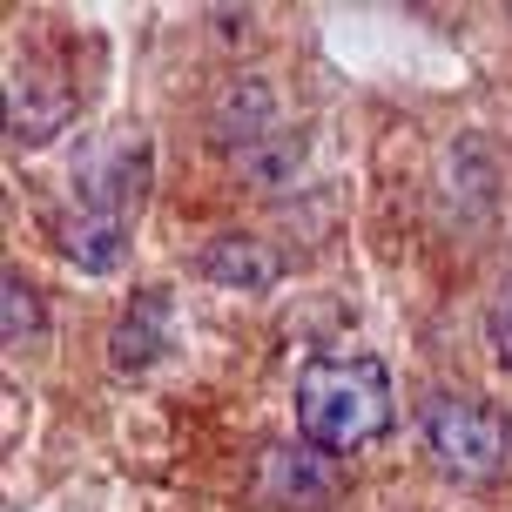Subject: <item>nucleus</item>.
I'll return each instance as SVG.
<instances>
[{
    "label": "nucleus",
    "mask_w": 512,
    "mask_h": 512,
    "mask_svg": "<svg viewBox=\"0 0 512 512\" xmlns=\"http://www.w3.org/2000/svg\"><path fill=\"white\" fill-rule=\"evenodd\" d=\"M297 432L324 459H351L391 432V371L364 351H324L297 371Z\"/></svg>",
    "instance_id": "f257e3e1"
},
{
    "label": "nucleus",
    "mask_w": 512,
    "mask_h": 512,
    "mask_svg": "<svg viewBox=\"0 0 512 512\" xmlns=\"http://www.w3.org/2000/svg\"><path fill=\"white\" fill-rule=\"evenodd\" d=\"M149 196V142L142 135H122L108 142L88 169L75 176V209L61 223V250L81 270H115L128 256V230H135V209Z\"/></svg>",
    "instance_id": "f03ea898"
},
{
    "label": "nucleus",
    "mask_w": 512,
    "mask_h": 512,
    "mask_svg": "<svg viewBox=\"0 0 512 512\" xmlns=\"http://www.w3.org/2000/svg\"><path fill=\"white\" fill-rule=\"evenodd\" d=\"M418 438L445 479L459 486H492L512 465V425L506 411H492L486 398L472 391H432L425 411H418Z\"/></svg>",
    "instance_id": "7ed1b4c3"
},
{
    "label": "nucleus",
    "mask_w": 512,
    "mask_h": 512,
    "mask_svg": "<svg viewBox=\"0 0 512 512\" xmlns=\"http://www.w3.org/2000/svg\"><path fill=\"white\" fill-rule=\"evenodd\" d=\"M75 115V81L54 68L48 54H21L14 75H7V135L14 149H41L54 142Z\"/></svg>",
    "instance_id": "20e7f679"
},
{
    "label": "nucleus",
    "mask_w": 512,
    "mask_h": 512,
    "mask_svg": "<svg viewBox=\"0 0 512 512\" xmlns=\"http://www.w3.org/2000/svg\"><path fill=\"white\" fill-rule=\"evenodd\" d=\"M176 351V297L169 290H142V297H128L122 324L108 337V364L128 371V378H142L155 364Z\"/></svg>",
    "instance_id": "39448f33"
},
{
    "label": "nucleus",
    "mask_w": 512,
    "mask_h": 512,
    "mask_svg": "<svg viewBox=\"0 0 512 512\" xmlns=\"http://www.w3.org/2000/svg\"><path fill=\"white\" fill-rule=\"evenodd\" d=\"M337 486V459H324L317 445H277V452H263L256 465V499L263 506H324Z\"/></svg>",
    "instance_id": "423d86ee"
},
{
    "label": "nucleus",
    "mask_w": 512,
    "mask_h": 512,
    "mask_svg": "<svg viewBox=\"0 0 512 512\" xmlns=\"http://www.w3.org/2000/svg\"><path fill=\"white\" fill-rule=\"evenodd\" d=\"M196 270H203L209 283H223V290H270V283L283 277V256L250 230H223V236L203 243Z\"/></svg>",
    "instance_id": "0eeeda50"
},
{
    "label": "nucleus",
    "mask_w": 512,
    "mask_h": 512,
    "mask_svg": "<svg viewBox=\"0 0 512 512\" xmlns=\"http://www.w3.org/2000/svg\"><path fill=\"white\" fill-rule=\"evenodd\" d=\"M230 162H236V176L250 182L256 196H277V189H290L297 169H304V142H297L290 122H270V128H256V135H243V142L230 149Z\"/></svg>",
    "instance_id": "6e6552de"
},
{
    "label": "nucleus",
    "mask_w": 512,
    "mask_h": 512,
    "mask_svg": "<svg viewBox=\"0 0 512 512\" xmlns=\"http://www.w3.org/2000/svg\"><path fill=\"white\" fill-rule=\"evenodd\" d=\"M41 337H48V310H41V297H34V283L21 270H7L0 277V344L7 351H27Z\"/></svg>",
    "instance_id": "1a4fd4ad"
},
{
    "label": "nucleus",
    "mask_w": 512,
    "mask_h": 512,
    "mask_svg": "<svg viewBox=\"0 0 512 512\" xmlns=\"http://www.w3.org/2000/svg\"><path fill=\"white\" fill-rule=\"evenodd\" d=\"M486 344H492V364L512 378V270L499 277L492 290V310H486Z\"/></svg>",
    "instance_id": "9d476101"
}]
</instances>
